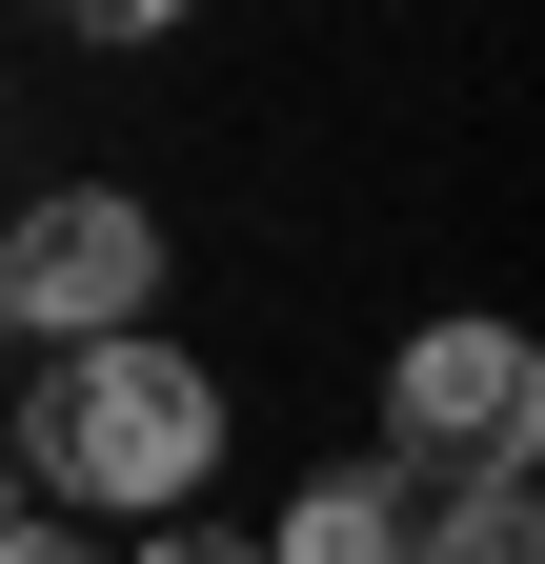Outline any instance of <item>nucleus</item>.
Listing matches in <instances>:
<instances>
[{
  "instance_id": "20e7f679",
  "label": "nucleus",
  "mask_w": 545,
  "mask_h": 564,
  "mask_svg": "<svg viewBox=\"0 0 545 564\" xmlns=\"http://www.w3.org/2000/svg\"><path fill=\"white\" fill-rule=\"evenodd\" d=\"M263 564H425V484H404V464H344V484H303Z\"/></svg>"
},
{
  "instance_id": "1a4fd4ad",
  "label": "nucleus",
  "mask_w": 545,
  "mask_h": 564,
  "mask_svg": "<svg viewBox=\"0 0 545 564\" xmlns=\"http://www.w3.org/2000/svg\"><path fill=\"white\" fill-rule=\"evenodd\" d=\"M0 505H21V464H0Z\"/></svg>"
},
{
  "instance_id": "0eeeda50",
  "label": "nucleus",
  "mask_w": 545,
  "mask_h": 564,
  "mask_svg": "<svg viewBox=\"0 0 545 564\" xmlns=\"http://www.w3.org/2000/svg\"><path fill=\"white\" fill-rule=\"evenodd\" d=\"M61 21H101V41H162V21H182V0H61Z\"/></svg>"
},
{
  "instance_id": "f257e3e1",
  "label": "nucleus",
  "mask_w": 545,
  "mask_h": 564,
  "mask_svg": "<svg viewBox=\"0 0 545 564\" xmlns=\"http://www.w3.org/2000/svg\"><path fill=\"white\" fill-rule=\"evenodd\" d=\"M223 464V383L182 364V343H61V383H41V484L61 505H182V484Z\"/></svg>"
},
{
  "instance_id": "423d86ee",
  "label": "nucleus",
  "mask_w": 545,
  "mask_h": 564,
  "mask_svg": "<svg viewBox=\"0 0 545 564\" xmlns=\"http://www.w3.org/2000/svg\"><path fill=\"white\" fill-rule=\"evenodd\" d=\"M0 564H101V524L82 505H0Z\"/></svg>"
},
{
  "instance_id": "6e6552de",
  "label": "nucleus",
  "mask_w": 545,
  "mask_h": 564,
  "mask_svg": "<svg viewBox=\"0 0 545 564\" xmlns=\"http://www.w3.org/2000/svg\"><path fill=\"white\" fill-rule=\"evenodd\" d=\"M142 564H263V544H223V524H162V544H142Z\"/></svg>"
},
{
  "instance_id": "39448f33",
  "label": "nucleus",
  "mask_w": 545,
  "mask_h": 564,
  "mask_svg": "<svg viewBox=\"0 0 545 564\" xmlns=\"http://www.w3.org/2000/svg\"><path fill=\"white\" fill-rule=\"evenodd\" d=\"M425 564H525V484H445V524H425Z\"/></svg>"
},
{
  "instance_id": "f03ea898",
  "label": "nucleus",
  "mask_w": 545,
  "mask_h": 564,
  "mask_svg": "<svg viewBox=\"0 0 545 564\" xmlns=\"http://www.w3.org/2000/svg\"><path fill=\"white\" fill-rule=\"evenodd\" d=\"M525 444H545V364L505 323H425L404 343V383H384V464L404 484H525Z\"/></svg>"
},
{
  "instance_id": "9d476101",
  "label": "nucleus",
  "mask_w": 545,
  "mask_h": 564,
  "mask_svg": "<svg viewBox=\"0 0 545 564\" xmlns=\"http://www.w3.org/2000/svg\"><path fill=\"white\" fill-rule=\"evenodd\" d=\"M0 343H21V323H0Z\"/></svg>"
},
{
  "instance_id": "7ed1b4c3",
  "label": "nucleus",
  "mask_w": 545,
  "mask_h": 564,
  "mask_svg": "<svg viewBox=\"0 0 545 564\" xmlns=\"http://www.w3.org/2000/svg\"><path fill=\"white\" fill-rule=\"evenodd\" d=\"M162 303V223L121 182H61V202H21L0 223V323H41V343H121Z\"/></svg>"
}]
</instances>
